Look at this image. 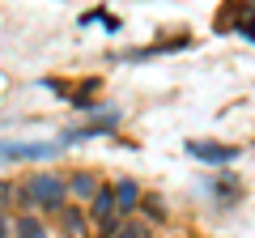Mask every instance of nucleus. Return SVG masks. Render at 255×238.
<instances>
[{
	"label": "nucleus",
	"instance_id": "f257e3e1",
	"mask_svg": "<svg viewBox=\"0 0 255 238\" xmlns=\"http://www.w3.org/2000/svg\"><path fill=\"white\" fill-rule=\"evenodd\" d=\"M17 196L26 204H38V209H60L64 196H68V183H64L60 174H30Z\"/></svg>",
	"mask_w": 255,
	"mask_h": 238
},
{
	"label": "nucleus",
	"instance_id": "f8f14e48",
	"mask_svg": "<svg viewBox=\"0 0 255 238\" xmlns=\"http://www.w3.org/2000/svg\"><path fill=\"white\" fill-rule=\"evenodd\" d=\"M64 221H68V230H85V217H81L77 209H68V213H64Z\"/></svg>",
	"mask_w": 255,
	"mask_h": 238
},
{
	"label": "nucleus",
	"instance_id": "2eb2a0df",
	"mask_svg": "<svg viewBox=\"0 0 255 238\" xmlns=\"http://www.w3.org/2000/svg\"><path fill=\"white\" fill-rule=\"evenodd\" d=\"M243 34H247V38H251V43H255V21H251V26H243Z\"/></svg>",
	"mask_w": 255,
	"mask_h": 238
},
{
	"label": "nucleus",
	"instance_id": "9b49d317",
	"mask_svg": "<svg viewBox=\"0 0 255 238\" xmlns=\"http://www.w3.org/2000/svg\"><path fill=\"white\" fill-rule=\"evenodd\" d=\"M140 209H145V213H149V217H153V221H162V217H166V209H162V200H153V196H149V200L140 204Z\"/></svg>",
	"mask_w": 255,
	"mask_h": 238
},
{
	"label": "nucleus",
	"instance_id": "f03ea898",
	"mask_svg": "<svg viewBox=\"0 0 255 238\" xmlns=\"http://www.w3.org/2000/svg\"><path fill=\"white\" fill-rule=\"evenodd\" d=\"M187 153L191 157H200V162H213V166H226L238 157L234 145H213V140H187Z\"/></svg>",
	"mask_w": 255,
	"mask_h": 238
},
{
	"label": "nucleus",
	"instance_id": "20e7f679",
	"mask_svg": "<svg viewBox=\"0 0 255 238\" xmlns=\"http://www.w3.org/2000/svg\"><path fill=\"white\" fill-rule=\"evenodd\" d=\"M115 204H119V200H115V187H102V192L94 196V209H90V217L98 221V230H102V234H111V226H115V213H119Z\"/></svg>",
	"mask_w": 255,
	"mask_h": 238
},
{
	"label": "nucleus",
	"instance_id": "423d86ee",
	"mask_svg": "<svg viewBox=\"0 0 255 238\" xmlns=\"http://www.w3.org/2000/svg\"><path fill=\"white\" fill-rule=\"evenodd\" d=\"M183 47H191V34H179V38H170V43L140 47V51H136V60H149V55H170V51H183Z\"/></svg>",
	"mask_w": 255,
	"mask_h": 238
},
{
	"label": "nucleus",
	"instance_id": "39448f33",
	"mask_svg": "<svg viewBox=\"0 0 255 238\" xmlns=\"http://www.w3.org/2000/svg\"><path fill=\"white\" fill-rule=\"evenodd\" d=\"M55 149L60 145H51V140H43V145H0V157H55Z\"/></svg>",
	"mask_w": 255,
	"mask_h": 238
},
{
	"label": "nucleus",
	"instance_id": "1a4fd4ad",
	"mask_svg": "<svg viewBox=\"0 0 255 238\" xmlns=\"http://www.w3.org/2000/svg\"><path fill=\"white\" fill-rule=\"evenodd\" d=\"M17 238H47V230H43V221H34V217H17Z\"/></svg>",
	"mask_w": 255,
	"mask_h": 238
},
{
	"label": "nucleus",
	"instance_id": "9d476101",
	"mask_svg": "<svg viewBox=\"0 0 255 238\" xmlns=\"http://www.w3.org/2000/svg\"><path fill=\"white\" fill-rule=\"evenodd\" d=\"M115 238H149V226H140V221H132V226H124Z\"/></svg>",
	"mask_w": 255,
	"mask_h": 238
},
{
	"label": "nucleus",
	"instance_id": "7ed1b4c3",
	"mask_svg": "<svg viewBox=\"0 0 255 238\" xmlns=\"http://www.w3.org/2000/svg\"><path fill=\"white\" fill-rule=\"evenodd\" d=\"M119 128V111H111V115H102L98 123H81V128H68L64 132L60 145H77V140H90V136H102V132H115Z\"/></svg>",
	"mask_w": 255,
	"mask_h": 238
},
{
	"label": "nucleus",
	"instance_id": "ddd939ff",
	"mask_svg": "<svg viewBox=\"0 0 255 238\" xmlns=\"http://www.w3.org/2000/svg\"><path fill=\"white\" fill-rule=\"evenodd\" d=\"M9 200H13V187H9V183H0V204H9Z\"/></svg>",
	"mask_w": 255,
	"mask_h": 238
},
{
	"label": "nucleus",
	"instance_id": "0eeeda50",
	"mask_svg": "<svg viewBox=\"0 0 255 238\" xmlns=\"http://www.w3.org/2000/svg\"><path fill=\"white\" fill-rule=\"evenodd\" d=\"M115 200H119V209H132V204H136L140 200V187L136 183H132V179H124V183H115Z\"/></svg>",
	"mask_w": 255,
	"mask_h": 238
},
{
	"label": "nucleus",
	"instance_id": "4468645a",
	"mask_svg": "<svg viewBox=\"0 0 255 238\" xmlns=\"http://www.w3.org/2000/svg\"><path fill=\"white\" fill-rule=\"evenodd\" d=\"M9 234V217H4V213H0V238Z\"/></svg>",
	"mask_w": 255,
	"mask_h": 238
},
{
	"label": "nucleus",
	"instance_id": "6e6552de",
	"mask_svg": "<svg viewBox=\"0 0 255 238\" xmlns=\"http://www.w3.org/2000/svg\"><path fill=\"white\" fill-rule=\"evenodd\" d=\"M68 187H73L77 196H98V179H94L90 170H77V174H73V183H68Z\"/></svg>",
	"mask_w": 255,
	"mask_h": 238
}]
</instances>
